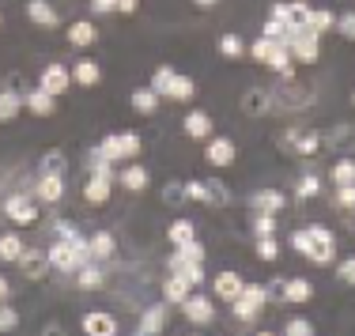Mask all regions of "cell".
Here are the masks:
<instances>
[{"label":"cell","instance_id":"cell-1","mask_svg":"<svg viewBox=\"0 0 355 336\" xmlns=\"http://www.w3.org/2000/svg\"><path fill=\"white\" fill-rule=\"evenodd\" d=\"M291 249L299 257H306L310 265H333L336 261V234L321 223H310L291 234Z\"/></svg>","mask_w":355,"mask_h":336},{"label":"cell","instance_id":"cell-2","mask_svg":"<svg viewBox=\"0 0 355 336\" xmlns=\"http://www.w3.org/2000/svg\"><path fill=\"white\" fill-rule=\"evenodd\" d=\"M87 261H91L87 238H57L53 246H49V265H53L57 272H80Z\"/></svg>","mask_w":355,"mask_h":336},{"label":"cell","instance_id":"cell-3","mask_svg":"<svg viewBox=\"0 0 355 336\" xmlns=\"http://www.w3.org/2000/svg\"><path fill=\"white\" fill-rule=\"evenodd\" d=\"M265 306H268V288H265V283H246V288H242V295L231 302L234 317H239V321H246V325L257 321Z\"/></svg>","mask_w":355,"mask_h":336},{"label":"cell","instance_id":"cell-4","mask_svg":"<svg viewBox=\"0 0 355 336\" xmlns=\"http://www.w3.org/2000/svg\"><path fill=\"white\" fill-rule=\"evenodd\" d=\"M287 49H291V57L299 64H318V57H321V35H314L310 27H299L291 35V42H287Z\"/></svg>","mask_w":355,"mask_h":336},{"label":"cell","instance_id":"cell-5","mask_svg":"<svg viewBox=\"0 0 355 336\" xmlns=\"http://www.w3.org/2000/svg\"><path fill=\"white\" fill-rule=\"evenodd\" d=\"M98 148H103L106 155L117 163V159H137L144 151V140H140V132H110Z\"/></svg>","mask_w":355,"mask_h":336},{"label":"cell","instance_id":"cell-6","mask_svg":"<svg viewBox=\"0 0 355 336\" xmlns=\"http://www.w3.org/2000/svg\"><path fill=\"white\" fill-rule=\"evenodd\" d=\"M4 215L15 227H31V223H38V200L27 197V193H12L4 200Z\"/></svg>","mask_w":355,"mask_h":336},{"label":"cell","instance_id":"cell-7","mask_svg":"<svg viewBox=\"0 0 355 336\" xmlns=\"http://www.w3.org/2000/svg\"><path fill=\"white\" fill-rule=\"evenodd\" d=\"M38 87L61 98L64 91L72 87V69H69V64H61V61H49L46 69H42V76H38Z\"/></svg>","mask_w":355,"mask_h":336},{"label":"cell","instance_id":"cell-8","mask_svg":"<svg viewBox=\"0 0 355 336\" xmlns=\"http://www.w3.org/2000/svg\"><path fill=\"white\" fill-rule=\"evenodd\" d=\"M182 314L189 325H212L216 321V302L208 295H200V291H193V295L182 302Z\"/></svg>","mask_w":355,"mask_h":336},{"label":"cell","instance_id":"cell-9","mask_svg":"<svg viewBox=\"0 0 355 336\" xmlns=\"http://www.w3.org/2000/svg\"><path fill=\"white\" fill-rule=\"evenodd\" d=\"M325 144L318 129H287L284 132V148H291L295 155H318V148Z\"/></svg>","mask_w":355,"mask_h":336},{"label":"cell","instance_id":"cell-10","mask_svg":"<svg viewBox=\"0 0 355 336\" xmlns=\"http://www.w3.org/2000/svg\"><path fill=\"white\" fill-rule=\"evenodd\" d=\"M205 159H208V166H231V163H239V148H234L231 136H208Z\"/></svg>","mask_w":355,"mask_h":336},{"label":"cell","instance_id":"cell-11","mask_svg":"<svg viewBox=\"0 0 355 336\" xmlns=\"http://www.w3.org/2000/svg\"><path fill=\"white\" fill-rule=\"evenodd\" d=\"M166 268H171L174 276H182V280H189V283H193V291H197V288H205V280H208V276H205V265H200V261H189V257H182L178 249L171 254V261H166Z\"/></svg>","mask_w":355,"mask_h":336},{"label":"cell","instance_id":"cell-12","mask_svg":"<svg viewBox=\"0 0 355 336\" xmlns=\"http://www.w3.org/2000/svg\"><path fill=\"white\" fill-rule=\"evenodd\" d=\"M114 174H87V182H83V200L87 204H106L110 200V193H114Z\"/></svg>","mask_w":355,"mask_h":336},{"label":"cell","instance_id":"cell-13","mask_svg":"<svg viewBox=\"0 0 355 336\" xmlns=\"http://www.w3.org/2000/svg\"><path fill=\"white\" fill-rule=\"evenodd\" d=\"M242 288H246V280H242V272H234V268H227V272H219L212 280V295L219 302H234L242 295Z\"/></svg>","mask_w":355,"mask_h":336},{"label":"cell","instance_id":"cell-14","mask_svg":"<svg viewBox=\"0 0 355 336\" xmlns=\"http://www.w3.org/2000/svg\"><path fill=\"white\" fill-rule=\"evenodd\" d=\"M23 110L35 114V117H53L57 114V95H49V91H42V87H31L27 95H23Z\"/></svg>","mask_w":355,"mask_h":336},{"label":"cell","instance_id":"cell-15","mask_svg":"<svg viewBox=\"0 0 355 336\" xmlns=\"http://www.w3.org/2000/svg\"><path fill=\"white\" fill-rule=\"evenodd\" d=\"M15 265H23V276L27 280H46V272L53 265H49V249H23V257Z\"/></svg>","mask_w":355,"mask_h":336},{"label":"cell","instance_id":"cell-16","mask_svg":"<svg viewBox=\"0 0 355 336\" xmlns=\"http://www.w3.org/2000/svg\"><path fill=\"white\" fill-rule=\"evenodd\" d=\"M64 197V178L61 174H42V178L35 182V200H42V204H61Z\"/></svg>","mask_w":355,"mask_h":336},{"label":"cell","instance_id":"cell-17","mask_svg":"<svg viewBox=\"0 0 355 336\" xmlns=\"http://www.w3.org/2000/svg\"><path fill=\"white\" fill-rule=\"evenodd\" d=\"M284 204H287V197H284L280 189H257V193L250 197V208H253V212H268V215H280Z\"/></svg>","mask_w":355,"mask_h":336},{"label":"cell","instance_id":"cell-18","mask_svg":"<svg viewBox=\"0 0 355 336\" xmlns=\"http://www.w3.org/2000/svg\"><path fill=\"white\" fill-rule=\"evenodd\" d=\"M83 333L87 336H117V321L106 314V310H91V314H83Z\"/></svg>","mask_w":355,"mask_h":336},{"label":"cell","instance_id":"cell-19","mask_svg":"<svg viewBox=\"0 0 355 336\" xmlns=\"http://www.w3.org/2000/svg\"><path fill=\"white\" fill-rule=\"evenodd\" d=\"M205 186V193H200V204H208V208H231V189L223 186L219 178H208V182H200Z\"/></svg>","mask_w":355,"mask_h":336},{"label":"cell","instance_id":"cell-20","mask_svg":"<svg viewBox=\"0 0 355 336\" xmlns=\"http://www.w3.org/2000/svg\"><path fill=\"white\" fill-rule=\"evenodd\" d=\"M148 182H151V174H148V166H140V163L125 166V170L117 174V186L129 189V193H144V189H148Z\"/></svg>","mask_w":355,"mask_h":336},{"label":"cell","instance_id":"cell-21","mask_svg":"<svg viewBox=\"0 0 355 336\" xmlns=\"http://www.w3.org/2000/svg\"><path fill=\"white\" fill-rule=\"evenodd\" d=\"M27 19L38 23V27H57L61 15H57V8L49 0H27Z\"/></svg>","mask_w":355,"mask_h":336},{"label":"cell","instance_id":"cell-22","mask_svg":"<svg viewBox=\"0 0 355 336\" xmlns=\"http://www.w3.org/2000/svg\"><path fill=\"white\" fill-rule=\"evenodd\" d=\"M166 329V306L159 302V306H148L144 310V317H140V329H137V336H159Z\"/></svg>","mask_w":355,"mask_h":336},{"label":"cell","instance_id":"cell-23","mask_svg":"<svg viewBox=\"0 0 355 336\" xmlns=\"http://www.w3.org/2000/svg\"><path fill=\"white\" fill-rule=\"evenodd\" d=\"M185 136H193V140H208V136H212V117H208L205 110H193V114H185Z\"/></svg>","mask_w":355,"mask_h":336},{"label":"cell","instance_id":"cell-24","mask_svg":"<svg viewBox=\"0 0 355 336\" xmlns=\"http://www.w3.org/2000/svg\"><path fill=\"white\" fill-rule=\"evenodd\" d=\"M280 291H284V302H299V306L314 299V283L302 280V276H295V280H284Z\"/></svg>","mask_w":355,"mask_h":336},{"label":"cell","instance_id":"cell-25","mask_svg":"<svg viewBox=\"0 0 355 336\" xmlns=\"http://www.w3.org/2000/svg\"><path fill=\"white\" fill-rule=\"evenodd\" d=\"M98 42V30H95V23H87V19H76L72 27H69V46L76 49H87V46H95Z\"/></svg>","mask_w":355,"mask_h":336},{"label":"cell","instance_id":"cell-26","mask_svg":"<svg viewBox=\"0 0 355 336\" xmlns=\"http://www.w3.org/2000/svg\"><path fill=\"white\" fill-rule=\"evenodd\" d=\"M19 114H23V91L4 87V91H0V125L15 121Z\"/></svg>","mask_w":355,"mask_h":336},{"label":"cell","instance_id":"cell-27","mask_svg":"<svg viewBox=\"0 0 355 336\" xmlns=\"http://www.w3.org/2000/svg\"><path fill=\"white\" fill-rule=\"evenodd\" d=\"M103 80V69H98V61H76L72 64V83H80V87H95V83Z\"/></svg>","mask_w":355,"mask_h":336},{"label":"cell","instance_id":"cell-28","mask_svg":"<svg viewBox=\"0 0 355 336\" xmlns=\"http://www.w3.org/2000/svg\"><path fill=\"white\" fill-rule=\"evenodd\" d=\"M23 249H27V242H23L15 231L0 234V261H4V265H15L23 257Z\"/></svg>","mask_w":355,"mask_h":336},{"label":"cell","instance_id":"cell-29","mask_svg":"<svg viewBox=\"0 0 355 336\" xmlns=\"http://www.w3.org/2000/svg\"><path fill=\"white\" fill-rule=\"evenodd\" d=\"M163 295H166V302H174V306H182V302L193 295V283L171 272V276H166V283H163Z\"/></svg>","mask_w":355,"mask_h":336},{"label":"cell","instance_id":"cell-30","mask_svg":"<svg viewBox=\"0 0 355 336\" xmlns=\"http://www.w3.org/2000/svg\"><path fill=\"white\" fill-rule=\"evenodd\" d=\"M193 95H197V83H193L189 76L178 72L174 80H171V87H166L163 98H174V103H193Z\"/></svg>","mask_w":355,"mask_h":336},{"label":"cell","instance_id":"cell-31","mask_svg":"<svg viewBox=\"0 0 355 336\" xmlns=\"http://www.w3.org/2000/svg\"><path fill=\"white\" fill-rule=\"evenodd\" d=\"M129 103H132V110L144 114V117H151V114L159 110V95H155L151 87H137V91L129 95Z\"/></svg>","mask_w":355,"mask_h":336},{"label":"cell","instance_id":"cell-32","mask_svg":"<svg viewBox=\"0 0 355 336\" xmlns=\"http://www.w3.org/2000/svg\"><path fill=\"white\" fill-rule=\"evenodd\" d=\"M87 249H91V261H106V257H114V234H106V231H98V234H91L87 238Z\"/></svg>","mask_w":355,"mask_h":336},{"label":"cell","instance_id":"cell-33","mask_svg":"<svg viewBox=\"0 0 355 336\" xmlns=\"http://www.w3.org/2000/svg\"><path fill=\"white\" fill-rule=\"evenodd\" d=\"M268 106H272V91L268 87H253L246 98H242V110L246 114H268Z\"/></svg>","mask_w":355,"mask_h":336},{"label":"cell","instance_id":"cell-34","mask_svg":"<svg viewBox=\"0 0 355 336\" xmlns=\"http://www.w3.org/2000/svg\"><path fill=\"white\" fill-rule=\"evenodd\" d=\"M76 283H80L83 291H98V288L106 283V272H103L98 265H91V261H87V265L80 268V272H76Z\"/></svg>","mask_w":355,"mask_h":336},{"label":"cell","instance_id":"cell-35","mask_svg":"<svg viewBox=\"0 0 355 336\" xmlns=\"http://www.w3.org/2000/svg\"><path fill=\"white\" fill-rule=\"evenodd\" d=\"M166 238H171L174 249H178V246H185V242H197V227H193L189 220H174L171 227H166Z\"/></svg>","mask_w":355,"mask_h":336},{"label":"cell","instance_id":"cell-36","mask_svg":"<svg viewBox=\"0 0 355 336\" xmlns=\"http://www.w3.org/2000/svg\"><path fill=\"white\" fill-rule=\"evenodd\" d=\"M306 27L314 30V35H329V30H336V15H333V12H325V8H310Z\"/></svg>","mask_w":355,"mask_h":336},{"label":"cell","instance_id":"cell-37","mask_svg":"<svg viewBox=\"0 0 355 336\" xmlns=\"http://www.w3.org/2000/svg\"><path fill=\"white\" fill-rule=\"evenodd\" d=\"M329 182L333 186H355V159H336L333 163V174H329Z\"/></svg>","mask_w":355,"mask_h":336},{"label":"cell","instance_id":"cell-38","mask_svg":"<svg viewBox=\"0 0 355 336\" xmlns=\"http://www.w3.org/2000/svg\"><path fill=\"white\" fill-rule=\"evenodd\" d=\"M87 174H114V159H110L103 148H91L87 151ZM114 178H117V174H114Z\"/></svg>","mask_w":355,"mask_h":336},{"label":"cell","instance_id":"cell-39","mask_svg":"<svg viewBox=\"0 0 355 336\" xmlns=\"http://www.w3.org/2000/svg\"><path fill=\"white\" fill-rule=\"evenodd\" d=\"M325 140H329V148H336V151H355V129H352V125H340V129H333Z\"/></svg>","mask_w":355,"mask_h":336},{"label":"cell","instance_id":"cell-40","mask_svg":"<svg viewBox=\"0 0 355 336\" xmlns=\"http://www.w3.org/2000/svg\"><path fill=\"white\" fill-rule=\"evenodd\" d=\"M321 193V178L318 174H302L299 182H295V200H314Z\"/></svg>","mask_w":355,"mask_h":336},{"label":"cell","instance_id":"cell-41","mask_svg":"<svg viewBox=\"0 0 355 336\" xmlns=\"http://www.w3.org/2000/svg\"><path fill=\"white\" fill-rule=\"evenodd\" d=\"M219 53H223L227 61H239V57L246 53V42H242L239 35H223L219 38Z\"/></svg>","mask_w":355,"mask_h":336},{"label":"cell","instance_id":"cell-42","mask_svg":"<svg viewBox=\"0 0 355 336\" xmlns=\"http://www.w3.org/2000/svg\"><path fill=\"white\" fill-rule=\"evenodd\" d=\"M174 76H178V72L171 69V64H159V69H155V76H151V83H148V87L155 91L159 98H163V95H166V87H171V80H174Z\"/></svg>","mask_w":355,"mask_h":336},{"label":"cell","instance_id":"cell-43","mask_svg":"<svg viewBox=\"0 0 355 336\" xmlns=\"http://www.w3.org/2000/svg\"><path fill=\"white\" fill-rule=\"evenodd\" d=\"M272 234H276V215L253 212V238H272Z\"/></svg>","mask_w":355,"mask_h":336},{"label":"cell","instance_id":"cell-44","mask_svg":"<svg viewBox=\"0 0 355 336\" xmlns=\"http://www.w3.org/2000/svg\"><path fill=\"white\" fill-rule=\"evenodd\" d=\"M253 254H257L261 261H268V265H272L276 257H280V242H276V234H272V238H257V246H253Z\"/></svg>","mask_w":355,"mask_h":336},{"label":"cell","instance_id":"cell-45","mask_svg":"<svg viewBox=\"0 0 355 336\" xmlns=\"http://www.w3.org/2000/svg\"><path fill=\"white\" fill-rule=\"evenodd\" d=\"M64 166L69 163H64L61 151H46V155H42V174H61L64 178Z\"/></svg>","mask_w":355,"mask_h":336},{"label":"cell","instance_id":"cell-46","mask_svg":"<svg viewBox=\"0 0 355 336\" xmlns=\"http://www.w3.org/2000/svg\"><path fill=\"white\" fill-rule=\"evenodd\" d=\"M272 49H276V42L261 35V38H257V42H253V46H250V57H253V61H257V64H265V61H268V53H272Z\"/></svg>","mask_w":355,"mask_h":336},{"label":"cell","instance_id":"cell-47","mask_svg":"<svg viewBox=\"0 0 355 336\" xmlns=\"http://www.w3.org/2000/svg\"><path fill=\"white\" fill-rule=\"evenodd\" d=\"M284 336H314V325H310L306 317H291V321L284 325Z\"/></svg>","mask_w":355,"mask_h":336},{"label":"cell","instance_id":"cell-48","mask_svg":"<svg viewBox=\"0 0 355 336\" xmlns=\"http://www.w3.org/2000/svg\"><path fill=\"white\" fill-rule=\"evenodd\" d=\"M19 325V310H12L8 302H0V333H12Z\"/></svg>","mask_w":355,"mask_h":336},{"label":"cell","instance_id":"cell-49","mask_svg":"<svg viewBox=\"0 0 355 336\" xmlns=\"http://www.w3.org/2000/svg\"><path fill=\"white\" fill-rule=\"evenodd\" d=\"M336 208L352 212L355 208V186H336Z\"/></svg>","mask_w":355,"mask_h":336},{"label":"cell","instance_id":"cell-50","mask_svg":"<svg viewBox=\"0 0 355 336\" xmlns=\"http://www.w3.org/2000/svg\"><path fill=\"white\" fill-rule=\"evenodd\" d=\"M336 30H340L348 42H355V12H344V15H336Z\"/></svg>","mask_w":355,"mask_h":336},{"label":"cell","instance_id":"cell-51","mask_svg":"<svg viewBox=\"0 0 355 336\" xmlns=\"http://www.w3.org/2000/svg\"><path fill=\"white\" fill-rule=\"evenodd\" d=\"M336 276H340V283L355 288V257H344V261L336 265Z\"/></svg>","mask_w":355,"mask_h":336},{"label":"cell","instance_id":"cell-52","mask_svg":"<svg viewBox=\"0 0 355 336\" xmlns=\"http://www.w3.org/2000/svg\"><path fill=\"white\" fill-rule=\"evenodd\" d=\"M178 254L189 257V261H200V265H205V246H200V242H185V246H178Z\"/></svg>","mask_w":355,"mask_h":336},{"label":"cell","instance_id":"cell-53","mask_svg":"<svg viewBox=\"0 0 355 336\" xmlns=\"http://www.w3.org/2000/svg\"><path fill=\"white\" fill-rule=\"evenodd\" d=\"M87 8L95 15H110V12H117V0H87Z\"/></svg>","mask_w":355,"mask_h":336},{"label":"cell","instance_id":"cell-54","mask_svg":"<svg viewBox=\"0 0 355 336\" xmlns=\"http://www.w3.org/2000/svg\"><path fill=\"white\" fill-rule=\"evenodd\" d=\"M137 8H140V0H117V12L121 15H132Z\"/></svg>","mask_w":355,"mask_h":336},{"label":"cell","instance_id":"cell-55","mask_svg":"<svg viewBox=\"0 0 355 336\" xmlns=\"http://www.w3.org/2000/svg\"><path fill=\"white\" fill-rule=\"evenodd\" d=\"M8 295H12V283H8L4 276H0V302H8Z\"/></svg>","mask_w":355,"mask_h":336},{"label":"cell","instance_id":"cell-56","mask_svg":"<svg viewBox=\"0 0 355 336\" xmlns=\"http://www.w3.org/2000/svg\"><path fill=\"white\" fill-rule=\"evenodd\" d=\"M193 4H197V8H216L219 0H193Z\"/></svg>","mask_w":355,"mask_h":336},{"label":"cell","instance_id":"cell-57","mask_svg":"<svg viewBox=\"0 0 355 336\" xmlns=\"http://www.w3.org/2000/svg\"><path fill=\"white\" fill-rule=\"evenodd\" d=\"M253 336H276V333H253Z\"/></svg>","mask_w":355,"mask_h":336},{"label":"cell","instance_id":"cell-58","mask_svg":"<svg viewBox=\"0 0 355 336\" xmlns=\"http://www.w3.org/2000/svg\"><path fill=\"white\" fill-rule=\"evenodd\" d=\"M352 106H355V91H352Z\"/></svg>","mask_w":355,"mask_h":336},{"label":"cell","instance_id":"cell-59","mask_svg":"<svg viewBox=\"0 0 355 336\" xmlns=\"http://www.w3.org/2000/svg\"><path fill=\"white\" fill-rule=\"evenodd\" d=\"M0 27H4V15H0Z\"/></svg>","mask_w":355,"mask_h":336},{"label":"cell","instance_id":"cell-60","mask_svg":"<svg viewBox=\"0 0 355 336\" xmlns=\"http://www.w3.org/2000/svg\"><path fill=\"white\" fill-rule=\"evenodd\" d=\"M189 336H200V333H189Z\"/></svg>","mask_w":355,"mask_h":336}]
</instances>
